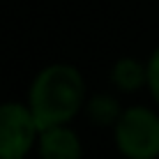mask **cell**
Wrapping results in <instances>:
<instances>
[{"mask_svg": "<svg viewBox=\"0 0 159 159\" xmlns=\"http://www.w3.org/2000/svg\"><path fill=\"white\" fill-rule=\"evenodd\" d=\"M85 104V81L74 65L56 62L32 79L28 106L39 129L69 125Z\"/></svg>", "mask_w": 159, "mask_h": 159, "instance_id": "1", "label": "cell"}, {"mask_svg": "<svg viewBox=\"0 0 159 159\" xmlns=\"http://www.w3.org/2000/svg\"><path fill=\"white\" fill-rule=\"evenodd\" d=\"M113 141L127 159L159 157V116L148 106H129L113 125Z\"/></svg>", "mask_w": 159, "mask_h": 159, "instance_id": "2", "label": "cell"}, {"mask_svg": "<svg viewBox=\"0 0 159 159\" xmlns=\"http://www.w3.org/2000/svg\"><path fill=\"white\" fill-rule=\"evenodd\" d=\"M39 139V125L28 104H0V159L25 157Z\"/></svg>", "mask_w": 159, "mask_h": 159, "instance_id": "3", "label": "cell"}, {"mask_svg": "<svg viewBox=\"0 0 159 159\" xmlns=\"http://www.w3.org/2000/svg\"><path fill=\"white\" fill-rule=\"evenodd\" d=\"M37 152L39 159H81L83 145L74 129H69L67 125H53L39 129Z\"/></svg>", "mask_w": 159, "mask_h": 159, "instance_id": "4", "label": "cell"}, {"mask_svg": "<svg viewBox=\"0 0 159 159\" xmlns=\"http://www.w3.org/2000/svg\"><path fill=\"white\" fill-rule=\"evenodd\" d=\"M111 83L120 92H134L141 85H148V65H141L136 58H120L111 67Z\"/></svg>", "mask_w": 159, "mask_h": 159, "instance_id": "5", "label": "cell"}, {"mask_svg": "<svg viewBox=\"0 0 159 159\" xmlns=\"http://www.w3.org/2000/svg\"><path fill=\"white\" fill-rule=\"evenodd\" d=\"M88 118L95 125H116L118 118L122 116V108H120V102L113 95H95L90 97L85 104Z\"/></svg>", "mask_w": 159, "mask_h": 159, "instance_id": "6", "label": "cell"}, {"mask_svg": "<svg viewBox=\"0 0 159 159\" xmlns=\"http://www.w3.org/2000/svg\"><path fill=\"white\" fill-rule=\"evenodd\" d=\"M148 88H150L152 99H155L157 106H159V48L150 56V60H148Z\"/></svg>", "mask_w": 159, "mask_h": 159, "instance_id": "7", "label": "cell"}, {"mask_svg": "<svg viewBox=\"0 0 159 159\" xmlns=\"http://www.w3.org/2000/svg\"><path fill=\"white\" fill-rule=\"evenodd\" d=\"M21 159H25V157H21Z\"/></svg>", "mask_w": 159, "mask_h": 159, "instance_id": "8", "label": "cell"}]
</instances>
